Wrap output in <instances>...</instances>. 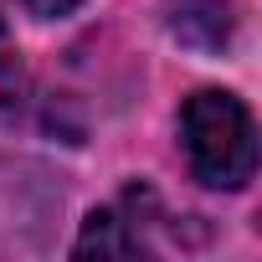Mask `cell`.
Segmentation results:
<instances>
[{"mask_svg":"<svg viewBox=\"0 0 262 262\" xmlns=\"http://www.w3.org/2000/svg\"><path fill=\"white\" fill-rule=\"evenodd\" d=\"M180 144L190 175L211 190H242L257 170V128L242 98L231 93H195L180 113Z\"/></svg>","mask_w":262,"mask_h":262,"instance_id":"6da1fadb","label":"cell"},{"mask_svg":"<svg viewBox=\"0 0 262 262\" xmlns=\"http://www.w3.org/2000/svg\"><path fill=\"white\" fill-rule=\"evenodd\" d=\"M72 252H77V257H93V252H98V257H118V252H134V242L123 236V221H118L113 211H93Z\"/></svg>","mask_w":262,"mask_h":262,"instance_id":"7a4b0ae2","label":"cell"},{"mask_svg":"<svg viewBox=\"0 0 262 262\" xmlns=\"http://www.w3.org/2000/svg\"><path fill=\"white\" fill-rule=\"evenodd\" d=\"M82 6V0H26V11L31 16H47V21H57V16H72Z\"/></svg>","mask_w":262,"mask_h":262,"instance_id":"3957f363","label":"cell"},{"mask_svg":"<svg viewBox=\"0 0 262 262\" xmlns=\"http://www.w3.org/2000/svg\"><path fill=\"white\" fill-rule=\"evenodd\" d=\"M11 67V31H6V16H0V72Z\"/></svg>","mask_w":262,"mask_h":262,"instance_id":"277c9868","label":"cell"}]
</instances>
